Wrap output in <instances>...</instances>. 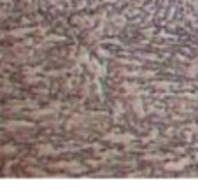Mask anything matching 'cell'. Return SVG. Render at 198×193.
Masks as SVG:
<instances>
[{"label": "cell", "instance_id": "obj_1", "mask_svg": "<svg viewBox=\"0 0 198 193\" xmlns=\"http://www.w3.org/2000/svg\"><path fill=\"white\" fill-rule=\"evenodd\" d=\"M91 20L93 18H90V16H81V18H74V23L79 27H93L95 21H91Z\"/></svg>", "mask_w": 198, "mask_h": 193}, {"label": "cell", "instance_id": "obj_2", "mask_svg": "<svg viewBox=\"0 0 198 193\" xmlns=\"http://www.w3.org/2000/svg\"><path fill=\"white\" fill-rule=\"evenodd\" d=\"M188 163H189V160L184 158V160H181L179 163H165V169H168V170H181V169H184Z\"/></svg>", "mask_w": 198, "mask_h": 193}, {"label": "cell", "instance_id": "obj_3", "mask_svg": "<svg viewBox=\"0 0 198 193\" xmlns=\"http://www.w3.org/2000/svg\"><path fill=\"white\" fill-rule=\"evenodd\" d=\"M107 141H114V142H118V141H121V142H126V141H133L135 135H132V134H128V135H105Z\"/></svg>", "mask_w": 198, "mask_h": 193}, {"label": "cell", "instance_id": "obj_4", "mask_svg": "<svg viewBox=\"0 0 198 193\" xmlns=\"http://www.w3.org/2000/svg\"><path fill=\"white\" fill-rule=\"evenodd\" d=\"M49 153H56V149H51V146H44V148H41V155H49Z\"/></svg>", "mask_w": 198, "mask_h": 193}]
</instances>
